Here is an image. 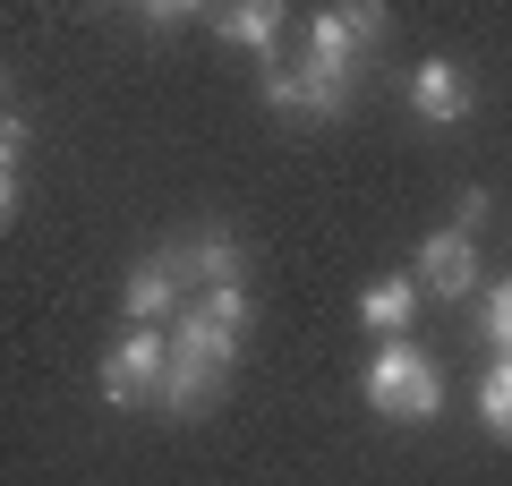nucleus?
<instances>
[{
	"instance_id": "obj_3",
	"label": "nucleus",
	"mask_w": 512,
	"mask_h": 486,
	"mask_svg": "<svg viewBox=\"0 0 512 486\" xmlns=\"http://www.w3.org/2000/svg\"><path fill=\"white\" fill-rule=\"evenodd\" d=\"M163 376H171V333H120L103 350V401H120V410L163 401Z\"/></svg>"
},
{
	"instance_id": "obj_9",
	"label": "nucleus",
	"mask_w": 512,
	"mask_h": 486,
	"mask_svg": "<svg viewBox=\"0 0 512 486\" xmlns=\"http://www.w3.org/2000/svg\"><path fill=\"white\" fill-rule=\"evenodd\" d=\"M359 316H367V333H384V342H402V324L419 316V282H410V273H393V282H367Z\"/></svg>"
},
{
	"instance_id": "obj_6",
	"label": "nucleus",
	"mask_w": 512,
	"mask_h": 486,
	"mask_svg": "<svg viewBox=\"0 0 512 486\" xmlns=\"http://www.w3.org/2000/svg\"><path fill=\"white\" fill-rule=\"evenodd\" d=\"M180 273H171V256H146V265L128 273V290H120V307H128V324H137V333H154V324L171 316V307H180Z\"/></svg>"
},
{
	"instance_id": "obj_8",
	"label": "nucleus",
	"mask_w": 512,
	"mask_h": 486,
	"mask_svg": "<svg viewBox=\"0 0 512 486\" xmlns=\"http://www.w3.org/2000/svg\"><path fill=\"white\" fill-rule=\"evenodd\" d=\"M214 35H222V43H248V52H265V69H274L282 9H274V0H239V9H214Z\"/></svg>"
},
{
	"instance_id": "obj_5",
	"label": "nucleus",
	"mask_w": 512,
	"mask_h": 486,
	"mask_svg": "<svg viewBox=\"0 0 512 486\" xmlns=\"http://www.w3.org/2000/svg\"><path fill=\"white\" fill-rule=\"evenodd\" d=\"M419 282L436 290V299H470L478 290V239L470 231H436L419 248Z\"/></svg>"
},
{
	"instance_id": "obj_11",
	"label": "nucleus",
	"mask_w": 512,
	"mask_h": 486,
	"mask_svg": "<svg viewBox=\"0 0 512 486\" xmlns=\"http://www.w3.org/2000/svg\"><path fill=\"white\" fill-rule=\"evenodd\" d=\"M478 333L495 342V359H512V273L487 290V299H478Z\"/></svg>"
},
{
	"instance_id": "obj_2",
	"label": "nucleus",
	"mask_w": 512,
	"mask_h": 486,
	"mask_svg": "<svg viewBox=\"0 0 512 486\" xmlns=\"http://www.w3.org/2000/svg\"><path fill=\"white\" fill-rule=\"evenodd\" d=\"M367 401H376L384 418H436L444 410V384H436V367H427L410 342H384L376 367H367Z\"/></svg>"
},
{
	"instance_id": "obj_4",
	"label": "nucleus",
	"mask_w": 512,
	"mask_h": 486,
	"mask_svg": "<svg viewBox=\"0 0 512 486\" xmlns=\"http://www.w3.org/2000/svg\"><path fill=\"white\" fill-rule=\"evenodd\" d=\"M171 273L205 299V290H239L248 282V256H239L231 231H205V239H188V248H171Z\"/></svg>"
},
{
	"instance_id": "obj_1",
	"label": "nucleus",
	"mask_w": 512,
	"mask_h": 486,
	"mask_svg": "<svg viewBox=\"0 0 512 486\" xmlns=\"http://www.w3.org/2000/svg\"><path fill=\"white\" fill-rule=\"evenodd\" d=\"M239 333H248V290H205L180 316V333H171V376H163V410L171 418L214 410L222 376H231V359H239Z\"/></svg>"
},
{
	"instance_id": "obj_7",
	"label": "nucleus",
	"mask_w": 512,
	"mask_h": 486,
	"mask_svg": "<svg viewBox=\"0 0 512 486\" xmlns=\"http://www.w3.org/2000/svg\"><path fill=\"white\" fill-rule=\"evenodd\" d=\"M410 103H419L427 128H453V120H470V77H461L453 60H427V69L410 77Z\"/></svg>"
},
{
	"instance_id": "obj_12",
	"label": "nucleus",
	"mask_w": 512,
	"mask_h": 486,
	"mask_svg": "<svg viewBox=\"0 0 512 486\" xmlns=\"http://www.w3.org/2000/svg\"><path fill=\"white\" fill-rule=\"evenodd\" d=\"M478 222H487V188H461L453 197V231H478Z\"/></svg>"
},
{
	"instance_id": "obj_10",
	"label": "nucleus",
	"mask_w": 512,
	"mask_h": 486,
	"mask_svg": "<svg viewBox=\"0 0 512 486\" xmlns=\"http://www.w3.org/2000/svg\"><path fill=\"white\" fill-rule=\"evenodd\" d=\"M478 418H487V435H504V444H512V359L487 367V384H478Z\"/></svg>"
}]
</instances>
